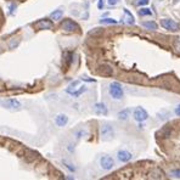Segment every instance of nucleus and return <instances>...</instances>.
<instances>
[{
    "label": "nucleus",
    "instance_id": "1",
    "mask_svg": "<svg viewBox=\"0 0 180 180\" xmlns=\"http://www.w3.org/2000/svg\"><path fill=\"white\" fill-rule=\"evenodd\" d=\"M109 91H110V95L115 99V100H120L124 95V91H123V88L122 85L118 83V82H113L110 84V88H109Z\"/></svg>",
    "mask_w": 180,
    "mask_h": 180
},
{
    "label": "nucleus",
    "instance_id": "2",
    "mask_svg": "<svg viewBox=\"0 0 180 180\" xmlns=\"http://www.w3.org/2000/svg\"><path fill=\"white\" fill-rule=\"evenodd\" d=\"M100 166L103 170H111L115 166V161L110 156H102L100 159Z\"/></svg>",
    "mask_w": 180,
    "mask_h": 180
},
{
    "label": "nucleus",
    "instance_id": "3",
    "mask_svg": "<svg viewBox=\"0 0 180 180\" xmlns=\"http://www.w3.org/2000/svg\"><path fill=\"white\" fill-rule=\"evenodd\" d=\"M113 135H115V132H113L112 125L103 124L102 127H101V138L103 140H110V139L113 138Z\"/></svg>",
    "mask_w": 180,
    "mask_h": 180
},
{
    "label": "nucleus",
    "instance_id": "4",
    "mask_svg": "<svg viewBox=\"0 0 180 180\" xmlns=\"http://www.w3.org/2000/svg\"><path fill=\"white\" fill-rule=\"evenodd\" d=\"M61 28L66 32H77V30H79V26L72 20H65L61 23Z\"/></svg>",
    "mask_w": 180,
    "mask_h": 180
},
{
    "label": "nucleus",
    "instance_id": "5",
    "mask_svg": "<svg viewBox=\"0 0 180 180\" xmlns=\"http://www.w3.org/2000/svg\"><path fill=\"white\" fill-rule=\"evenodd\" d=\"M161 26L163 27V28H166V29H168V30H173V32H175V30H179V25L175 22V21H173V20H169V19H164V20H161Z\"/></svg>",
    "mask_w": 180,
    "mask_h": 180
},
{
    "label": "nucleus",
    "instance_id": "6",
    "mask_svg": "<svg viewBox=\"0 0 180 180\" xmlns=\"http://www.w3.org/2000/svg\"><path fill=\"white\" fill-rule=\"evenodd\" d=\"M149 118V115H147V112L142 109V107H138V109H135V111H134V119L136 120V122H145L146 119Z\"/></svg>",
    "mask_w": 180,
    "mask_h": 180
},
{
    "label": "nucleus",
    "instance_id": "7",
    "mask_svg": "<svg viewBox=\"0 0 180 180\" xmlns=\"http://www.w3.org/2000/svg\"><path fill=\"white\" fill-rule=\"evenodd\" d=\"M97 72H99V74H101V76H103V77H110V76L113 74V69H112V67L109 66V65H101V66L99 67Z\"/></svg>",
    "mask_w": 180,
    "mask_h": 180
},
{
    "label": "nucleus",
    "instance_id": "8",
    "mask_svg": "<svg viewBox=\"0 0 180 180\" xmlns=\"http://www.w3.org/2000/svg\"><path fill=\"white\" fill-rule=\"evenodd\" d=\"M117 157H118V159L120 162H124V163H125V162H129L133 158V155L129 151H127V150H120V151H118Z\"/></svg>",
    "mask_w": 180,
    "mask_h": 180
},
{
    "label": "nucleus",
    "instance_id": "9",
    "mask_svg": "<svg viewBox=\"0 0 180 180\" xmlns=\"http://www.w3.org/2000/svg\"><path fill=\"white\" fill-rule=\"evenodd\" d=\"M35 27L38 29H51L54 27V23L50 20H40L35 22Z\"/></svg>",
    "mask_w": 180,
    "mask_h": 180
},
{
    "label": "nucleus",
    "instance_id": "10",
    "mask_svg": "<svg viewBox=\"0 0 180 180\" xmlns=\"http://www.w3.org/2000/svg\"><path fill=\"white\" fill-rule=\"evenodd\" d=\"M7 109H11V110H20L21 109V102H19L15 99H10V100H6L5 103H4Z\"/></svg>",
    "mask_w": 180,
    "mask_h": 180
},
{
    "label": "nucleus",
    "instance_id": "11",
    "mask_svg": "<svg viewBox=\"0 0 180 180\" xmlns=\"http://www.w3.org/2000/svg\"><path fill=\"white\" fill-rule=\"evenodd\" d=\"M94 111H95V113H97V115H103V116H106L107 113H109V111H107V107H106L105 103H102V102L95 103Z\"/></svg>",
    "mask_w": 180,
    "mask_h": 180
},
{
    "label": "nucleus",
    "instance_id": "12",
    "mask_svg": "<svg viewBox=\"0 0 180 180\" xmlns=\"http://www.w3.org/2000/svg\"><path fill=\"white\" fill-rule=\"evenodd\" d=\"M55 123L59 125V127H65V125L68 123V117L66 115H57L55 117Z\"/></svg>",
    "mask_w": 180,
    "mask_h": 180
},
{
    "label": "nucleus",
    "instance_id": "13",
    "mask_svg": "<svg viewBox=\"0 0 180 180\" xmlns=\"http://www.w3.org/2000/svg\"><path fill=\"white\" fill-rule=\"evenodd\" d=\"M38 153L35 152V151H33V150H26V152H25V157H26V159H27V162H33V161H35L38 158Z\"/></svg>",
    "mask_w": 180,
    "mask_h": 180
},
{
    "label": "nucleus",
    "instance_id": "14",
    "mask_svg": "<svg viewBox=\"0 0 180 180\" xmlns=\"http://www.w3.org/2000/svg\"><path fill=\"white\" fill-rule=\"evenodd\" d=\"M62 16H63V11L61 9H59V10H55L50 15V19L54 20V21H59V20L62 19Z\"/></svg>",
    "mask_w": 180,
    "mask_h": 180
},
{
    "label": "nucleus",
    "instance_id": "15",
    "mask_svg": "<svg viewBox=\"0 0 180 180\" xmlns=\"http://www.w3.org/2000/svg\"><path fill=\"white\" fill-rule=\"evenodd\" d=\"M142 26L150 29V30H156L157 29V23L153 22V21H145V22H142Z\"/></svg>",
    "mask_w": 180,
    "mask_h": 180
},
{
    "label": "nucleus",
    "instance_id": "16",
    "mask_svg": "<svg viewBox=\"0 0 180 180\" xmlns=\"http://www.w3.org/2000/svg\"><path fill=\"white\" fill-rule=\"evenodd\" d=\"M129 113H130L129 110H123V111H120V112L118 113V118L122 119V120H127L128 117H129Z\"/></svg>",
    "mask_w": 180,
    "mask_h": 180
},
{
    "label": "nucleus",
    "instance_id": "17",
    "mask_svg": "<svg viewBox=\"0 0 180 180\" xmlns=\"http://www.w3.org/2000/svg\"><path fill=\"white\" fill-rule=\"evenodd\" d=\"M124 13L127 15V22L129 23V25H134L135 23V20H134V16L127 10V9H124Z\"/></svg>",
    "mask_w": 180,
    "mask_h": 180
},
{
    "label": "nucleus",
    "instance_id": "18",
    "mask_svg": "<svg viewBox=\"0 0 180 180\" xmlns=\"http://www.w3.org/2000/svg\"><path fill=\"white\" fill-rule=\"evenodd\" d=\"M100 23H103V25H116L117 21L113 20V19H102V20H100Z\"/></svg>",
    "mask_w": 180,
    "mask_h": 180
},
{
    "label": "nucleus",
    "instance_id": "19",
    "mask_svg": "<svg viewBox=\"0 0 180 180\" xmlns=\"http://www.w3.org/2000/svg\"><path fill=\"white\" fill-rule=\"evenodd\" d=\"M163 138H168V136H170L172 135V128H164L163 130H162L161 133H159Z\"/></svg>",
    "mask_w": 180,
    "mask_h": 180
},
{
    "label": "nucleus",
    "instance_id": "20",
    "mask_svg": "<svg viewBox=\"0 0 180 180\" xmlns=\"http://www.w3.org/2000/svg\"><path fill=\"white\" fill-rule=\"evenodd\" d=\"M85 90H86V88L83 85V86H80V89H79V90H77V91H73V93H72L71 95H73L74 97H78L80 94H83V93L85 91Z\"/></svg>",
    "mask_w": 180,
    "mask_h": 180
},
{
    "label": "nucleus",
    "instance_id": "21",
    "mask_svg": "<svg viewBox=\"0 0 180 180\" xmlns=\"http://www.w3.org/2000/svg\"><path fill=\"white\" fill-rule=\"evenodd\" d=\"M139 15L140 16H150V15H152V12L150 9H141V10H139Z\"/></svg>",
    "mask_w": 180,
    "mask_h": 180
},
{
    "label": "nucleus",
    "instance_id": "22",
    "mask_svg": "<svg viewBox=\"0 0 180 180\" xmlns=\"http://www.w3.org/2000/svg\"><path fill=\"white\" fill-rule=\"evenodd\" d=\"M74 135H76V138H77V139H80V138H83L84 135H86V132H85L84 129H79L78 132H76V134H74Z\"/></svg>",
    "mask_w": 180,
    "mask_h": 180
},
{
    "label": "nucleus",
    "instance_id": "23",
    "mask_svg": "<svg viewBox=\"0 0 180 180\" xmlns=\"http://www.w3.org/2000/svg\"><path fill=\"white\" fill-rule=\"evenodd\" d=\"M19 44H20V40H19V39H12V40L10 42L9 46H10V49H15Z\"/></svg>",
    "mask_w": 180,
    "mask_h": 180
},
{
    "label": "nucleus",
    "instance_id": "24",
    "mask_svg": "<svg viewBox=\"0 0 180 180\" xmlns=\"http://www.w3.org/2000/svg\"><path fill=\"white\" fill-rule=\"evenodd\" d=\"M102 33V29L101 28H95L93 30L89 32V35H97V34H101Z\"/></svg>",
    "mask_w": 180,
    "mask_h": 180
},
{
    "label": "nucleus",
    "instance_id": "25",
    "mask_svg": "<svg viewBox=\"0 0 180 180\" xmlns=\"http://www.w3.org/2000/svg\"><path fill=\"white\" fill-rule=\"evenodd\" d=\"M63 164H65V166H66V167H67V168H68L71 172H74V170H76V168H74L73 166H72V164H69L68 162H66V161H63Z\"/></svg>",
    "mask_w": 180,
    "mask_h": 180
},
{
    "label": "nucleus",
    "instance_id": "26",
    "mask_svg": "<svg viewBox=\"0 0 180 180\" xmlns=\"http://www.w3.org/2000/svg\"><path fill=\"white\" fill-rule=\"evenodd\" d=\"M170 174L174 176V178H180V169H175V170H172Z\"/></svg>",
    "mask_w": 180,
    "mask_h": 180
},
{
    "label": "nucleus",
    "instance_id": "27",
    "mask_svg": "<svg viewBox=\"0 0 180 180\" xmlns=\"http://www.w3.org/2000/svg\"><path fill=\"white\" fill-rule=\"evenodd\" d=\"M136 4L142 6V5H147L149 4V0H136Z\"/></svg>",
    "mask_w": 180,
    "mask_h": 180
},
{
    "label": "nucleus",
    "instance_id": "28",
    "mask_svg": "<svg viewBox=\"0 0 180 180\" xmlns=\"http://www.w3.org/2000/svg\"><path fill=\"white\" fill-rule=\"evenodd\" d=\"M66 61H67V66H69L71 65V62H72V54L69 52L68 55H67V57H66Z\"/></svg>",
    "mask_w": 180,
    "mask_h": 180
},
{
    "label": "nucleus",
    "instance_id": "29",
    "mask_svg": "<svg viewBox=\"0 0 180 180\" xmlns=\"http://www.w3.org/2000/svg\"><path fill=\"white\" fill-rule=\"evenodd\" d=\"M174 112H175V115L178 116V117H180V103L175 107V110H174Z\"/></svg>",
    "mask_w": 180,
    "mask_h": 180
},
{
    "label": "nucleus",
    "instance_id": "30",
    "mask_svg": "<svg viewBox=\"0 0 180 180\" xmlns=\"http://www.w3.org/2000/svg\"><path fill=\"white\" fill-rule=\"evenodd\" d=\"M118 1H119V0H107V3H109L110 5H117L118 4Z\"/></svg>",
    "mask_w": 180,
    "mask_h": 180
},
{
    "label": "nucleus",
    "instance_id": "31",
    "mask_svg": "<svg viewBox=\"0 0 180 180\" xmlns=\"http://www.w3.org/2000/svg\"><path fill=\"white\" fill-rule=\"evenodd\" d=\"M97 7H99V9H102V7H103V0H99V4H97Z\"/></svg>",
    "mask_w": 180,
    "mask_h": 180
},
{
    "label": "nucleus",
    "instance_id": "32",
    "mask_svg": "<svg viewBox=\"0 0 180 180\" xmlns=\"http://www.w3.org/2000/svg\"><path fill=\"white\" fill-rule=\"evenodd\" d=\"M176 49H178V51L180 52V43H178V44H176Z\"/></svg>",
    "mask_w": 180,
    "mask_h": 180
}]
</instances>
